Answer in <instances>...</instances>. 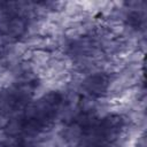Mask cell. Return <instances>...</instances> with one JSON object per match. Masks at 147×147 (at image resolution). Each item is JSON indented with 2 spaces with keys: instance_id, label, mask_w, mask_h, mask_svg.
<instances>
[{
  "instance_id": "2",
  "label": "cell",
  "mask_w": 147,
  "mask_h": 147,
  "mask_svg": "<svg viewBox=\"0 0 147 147\" xmlns=\"http://www.w3.org/2000/svg\"><path fill=\"white\" fill-rule=\"evenodd\" d=\"M8 122V117H7V114L0 109V127H3Z\"/></svg>"
},
{
  "instance_id": "1",
  "label": "cell",
  "mask_w": 147,
  "mask_h": 147,
  "mask_svg": "<svg viewBox=\"0 0 147 147\" xmlns=\"http://www.w3.org/2000/svg\"><path fill=\"white\" fill-rule=\"evenodd\" d=\"M108 86V78L105 75H95L87 79L86 88L93 94H100L106 91Z\"/></svg>"
}]
</instances>
